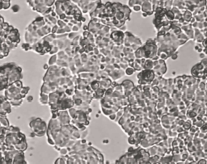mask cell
Listing matches in <instances>:
<instances>
[{
  "label": "cell",
  "instance_id": "cell-4",
  "mask_svg": "<svg viewBox=\"0 0 207 164\" xmlns=\"http://www.w3.org/2000/svg\"><path fill=\"white\" fill-rule=\"evenodd\" d=\"M12 112V105L5 97L0 96V115L6 116Z\"/></svg>",
  "mask_w": 207,
  "mask_h": 164
},
{
  "label": "cell",
  "instance_id": "cell-9",
  "mask_svg": "<svg viewBox=\"0 0 207 164\" xmlns=\"http://www.w3.org/2000/svg\"><path fill=\"white\" fill-rule=\"evenodd\" d=\"M20 7L19 5H14L13 7H12V11L15 13H17L20 11Z\"/></svg>",
  "mask_w": 207,
  "mask_h": 164
},
{
  "label": "cell",
  "instance_id": "cell-6",
  "mask_svg": "<svg viewBox=\"0 0 207 164\" xmlns=\"http://www.w3.org/2000/svg\"><path fill=\"white\" fill-rule=\"evenodd\" d=\"M57 60H58V57H57V54L55 55H52V57L49 58V66H53V65H55L56 62H57Z\"/></svg>",
  "mask_w": 207,
  "mask_h": 164
},
{
  "label": "cell",
  "instance_id": "cell-10",
  "mask_svg": "<svg viewBox=\"0 0 207 164\" xmlns=\"http://www.w3.org/2000/svg\"><path fill=\"white\" fill-rule=\"evenodd\" d=\"M32 100H33V97H32V95H29V96L27 97V101L29 102V103H30V102H32Z\"/></svg>",
  "mask_w": 207,
  "mask_h": 164
},
{
  "label": "cell",
  "instance_id": "cell-1",
  "mask_svg": "<svg viewBox=\"0 0 207 164\" xmlns=\"http://www.w3.org/2000/svg\"><path fill=\"white\" fill-rule=\"evenodd\" d=\"M22 69L15 63H8L0 66V91L6 90L14 83L21 80Z\"/></svg>",
  "mask_w": 207,
  "mask_h": 164
},
{
  "label": "cell",
  "instance_id": "cell-8",
  "mask_svg": "<svg viewBox=\"0 0 207 164\" xmlns=\"http://www.w3.org/2000/svg\"><path fill=\"white\" fill-rule=\"evenodd\" d=\"M21 48L23 49V50H24V51L32 50V45H30V44L25 42L24 44H23V45H21Z\"/></svg>",
  "mask_w": 207,
  "mask_h": 164
},
{
  "label": "cell",
  "instance_id": "cell-2",
  "mask_svg": "<svg viewBox=\"0 0 207 164\" xmlns=\"http://www.w3.org/2000/svg\"><path fill=\"white\" fill-rule=\"evenodd\" d=\"M30 87H23L22 82L17 81L5 90V98L13 107H19L23 103V98L28 94Z\"/></svg>",
  "mask_w": 207,
  "mask_h": 164
},
{
  "label": "cell",
  "instance_id": "cell-5",
  "mask_svg": "<svg viewBox=\"0 0 207 164\" xmlns=\"http://www.w3.org/2000/svg\"><path fill=\"white\" fill-rule=\"evenodd\" d=\"M39 102L40 103L43 105H47L49 104V95L44 94H40L39 96Z\"/></svg>",
  "mask_w": 207,
  "mask_h": 164
},
{
  "label": "cell",
  "instance_id": "cell-3",
  "mask_svg": "<svg viewBox=\"0 0 207 164\" xmlns=\"http://www.w3.org/2000/svg\"><path fill=\"white\" fill-rule=\"evenodd\" d=\"M29 127L32 129V132L30 133L31 137L45 135L48 128L45 122L41 118H33L29 123Z\"/></svg>",
  "mask_w": 207,
  "mask_h": 164
},
{
  "label": "cell",
  "instance_id": "cell-11",
  "mask_svg": "<svg viewBox=\"0 0 207 164\" xmlns=\"http://www.w3.org/2000/svg\"><path fill=\"white\" fill-rule=\"evenodd\" d=\"M49 65H48V64H45V65H44V67H43V68H44V70H48V69H49Z\"/></svg>",
  "mask_w": 207,
  "mask_h": 164
},
{
  "label": "cell",
  "instance_id": "cell-7",
  "mask_svg": "<svg viewBox=\"0 0 207 164\" xmlns=\"http://www.w3.org/2000/svg\"><path fill=\"white\" fill-rule=\"evenodd\" d=\"M54 164H67V158L66 156H62L55 161Z\"/></svg>",
  "mask_w": 207,
  "mask_h": 164
}]
</instances>
